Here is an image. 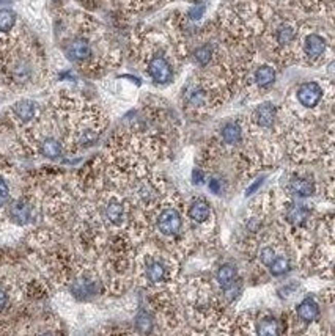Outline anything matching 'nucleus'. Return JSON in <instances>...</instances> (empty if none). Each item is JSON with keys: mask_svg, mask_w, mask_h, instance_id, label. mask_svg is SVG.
<instances>
[{"mask_svg": "<svg viewBox=\"0 0 335 336\" xmlns=\"http://www.w3.org/2000/svg\"><path fill=\"white\" fill-rule=\"evenodd\" d=\"M10 215L11 220L17 225H25L30 222V215H32V209H30V204L24 200H17L11 204L10 208Z\"/></svg>", "mask_w": 335, "mask_h": 336, "instance_id": "obj_15", "label": "nucleus"}, {"mask_svg": "<svg viewBox=\"0 0 335 336\" xmlns=\"http://www.w3.org/2000/svg\"><path fill=\"white\" fill-rule=\"evenodd\" d=\"M10 198V189H8V184H7V181L0 176V208H4V206L7 204Z\"/></svg>", "mask_w": 335, "mask_h": 336, "instance_id": "obj_26", "label": "nucleus"}, {"mask_svg": "<svg viewBox=\"0 0 335 336\" xmlns=\"http://www.w3.org/2000/svg\"><path fill=\"white\" fill-rule=\"evenodd\" d=\"M324 91L323 87L317 82H305L296 91V99L304 109H315L323 101Z\"/></svg>", "mask_w": 335, "mask_h": 336, "instance_id": "obj_3", "label": "nucleus"}, {"mask_svg": "<svg viewBox=\"0 0 335 336\" xmlns=\"http://www.w3.org/2000/svg\"><path fill=\"white\" fill-rule=\"evenodd\" d=\"M154 328V319L146 309H139L136 316V330L140 334H150Z\"/></svg>", "mask_w": 335, "mask_h": 336, "instance_id": "obj_21", "label": "nucleus"}, {"mask_svg": "<svg viewBox=\"0 0 335 336\" xmlns=\"http://www.w3.org/2000/svg\"><path fill=\"white\" fill-rule=\"evenodd\" d=\"M296 318L304 324H313L320 319V305L315 297L307 295L296 306Z\"/></svg>", "mask_w": 335, "mask_h": 336, "instance_id": "obj_6", "label": "nucleus"}, {"mask_svg": "<svg viewBox=\"0 0 335 336\" xmlns=\"http://www.w3.org/2000/svg\"><path fill=\"white\" fill-rule=\"evenodd\" d=\"M308 219H310V209L302 203L293 201L285 208V220L294 228L304 226L308 222Z\"/></svg>", "mask_w": 335, "mask_h": 336, "instance_id": "obj_7", "label": "nucleus"}, {"mask_svg": "<svg viewBox=\"0 0 335 336\" xmlns=\"http://www.w3.org/2000/svg\"><path fill=\"white\" fill-rule=\"evenodd\" d=\"M156 229L164 238H176L183 229V217L176 208H164L156 217Z\"/></svg>", "mask_w": 335, "mask_h": 336, "instance_id": "obj_2", "label": "nucleus"}, {"mask_svg": "<svg viewBox=\"0 0 335 336\" xmlns=\"http://www.w3.org/2000/svg\"><path fill=\"white\" fill-rule=\"evenodd\" d=\"M203 13H204V7L198 5V7H195V8H192V10L189 11V17L194 19V21H197V19H200V17L203 16Z\"/></svg>", "mask_w": 335, "mask_h": 336, "instance_id": "obj_28", "label": "nucleus"}, {"mask_svg": "<svg viewBox=\"0 0 335 336\" xmlns=\"http://www.w3.org/2000/svg\"><path fill=\"white\" fill-rule=\"evenodd\" d=\"M280 254V251L272 247V245H263L260 250H258V261L262 266L265 267H269L272 264V261L275 260V258Z\"/></svg>", "mask_w": 335, "mask_h": 336, "instance_id": "obj_22", "label": "nucleus"}, {"mask_svg": "<svg viewBox=\"0 0 335 336\" xmlns=\"http://www.w3.org/2000/svg\"><path fill=\"white\" fill-rule=\"evenodd\" d=\"M40 151L46 159H59L62 156V143L57 139L49 137L46 140L41 142L40 145Z\"/></svg>", "mask_w": 335, "mask_h": 336, "instance_id": "obj_20", "label": "nucleus"}, {"mask_svg": "<svg viewBox=\"0 0 335 336\" xmlns=\"http://www.w3.org/2000/svg\"><path fill=\"white\" fill-rule=\"evenodd\" d=\"M304 50L310 58H318L326 50V39L320 35H308L304 41Z\"/></svg>", "mask_w": 335, "mask_h": 336, "instance_id": "obj_16", "label": "nucleus"}, {"mask_svg": "<svg viewBox=\"0 0 335 336\" xmlns=\"http://www.w3.org/2000/svg\"><path fill=\"white\" fill-rule=\"evenodd\" d=\"M211 47L206 44V46H201L198 47L195 52H194V60L200 65V66H204V65H208L210 60H211Z\"/></svg>", "mask_w": 335, "mask_h": 336, "instance_id": "obj_25", "label": "nucleus"}, {"mask_svg": "<svg viewBox=\"0 0 335 336\" xmlns=\"http://www.w3.org/2000/svg\"><path fill=\"white\" fill-rule=\"evenodd\" d=\"M188 217L197 225L206 223L211 217V204L204 198H195L188 208Z\"/></svg>", "mask_w": 335, "mask_h": 336, "instance_id": "obj_10", "label": "nucleus"}, {"mask_svg": "<svg viewBox=\"0 0 335 336\" xmlns=\"http://www.w3.org/2000/svg\"><path fill=\"white\" fill-rule=\"evenodd\" d=\"M16 24V13L4 8L0 10V32H10Z\"/></svg>", "mask_w": 335, "mask_h": 336, "instance_id": "obj_23", "label": "nucleus"}, {"mask_svg": "<svg viewBox=\"0 0 335 336\" xmlns=\"http://www.w3.org/2000/svg\"><path fill=\"white\" fill-rule=\"evenodd\" d=\"M208 189H210L213 193H219L220 189H222L220 181H219L217 177H210V181H208Z\"/></svg>", "mask_w": 335, "mask_h": 336, "instance_id": "obj_27", "label": "nucleus"}, {"mask_svg": "<svg viewBox=\"0 0 335 336\" xmlns=\"http://www.w3.org/2000/svg\"><path fill=\"white\" fill-rule=\"evenodd\" d=\"M288 190L296 198H310L315 193V183L307 176H293L288 183Z\"/></svg>", "mask_w": 335, "mask_h": 336, "instance_id": "obj_9", "label": "nucleus"}, {"mask_svg": "<svg viewBox=\"0 0 335 336\" xmlns=\"http://www.w3.org/2000/svg\"><path fill=\"white\" fill-rule=\"evenodd\" d=\"M192 183H194V184H201V183H203V173H201L200 170H194Z\"/></svg>", "mask_w": 335, "mask_h": 336, "instance_id": "obj_30", "label": "nucleus"}, {"mask_svg": "<svg viewBox=\"0 0 335 336\" xmlns=\"http://www.w3.org/2000/svg\"><path fill=\"white\" fill-rule=\"evenodd\" d=\"M38 336H57V334H55L54 331H49V330H46V331H41Z\"/></svg>", "mask_w": 335, "mask_h": 336, "instance_id": "obj_31", "label": "nucleus"}, {"mask_svg": "<svg viewBox=\"0 0 335 336\" xmlns=\"http://www.w3.org/2000/svg\"><path fill=\"white\" fill-rule=\"evenodd\" d=\"M216 281L219 284V288L222 289V292L233 289L238 284V269L235 264L225 263L222 266H219L217 272H216Z\"/></svg>", "mask_w": 335, "mask_h": 336, "instance_id": "obj_8", "label": "nucleus"}, {"mask_svg": "<svg viewBox=\"0 0 335 336\" xmlns=\"http://www.w3.org/2000/svg\"><path fill=\"white\" fill-rule=\"evenodd\" d=\"M275 116H277V110L274 107V104L271 102H263L258 107L253 110V121L258 127L263 129H269L274 126L275 123Z\"/></svg>", "mask_w": 335, "mask_h": 336, "instance_id": "obj_11", "label": "nucleus"}, {"mask_svg": "<svg viewBox=\"0 0 335 336\" xmlns=\"http://www.w3.org/2000/svg\"><path fill=\"white\" fill-rule=\"evenodd\" d=\"M13 112L14 115L17 116L19 121L22 123H29L33 120L35 113H36V104L33 101H29V99H22L19 102L13 106Z\"/></svg>", "mask_w": 335, "mask_h": 336, "instance_id": "obj_17", "label": "nucleus"}, {"mask_svg": "<svg viewBox=\"0 0 335 336\" xmlns=\"http://www.w3.org/2000/svg\"><path fill=\"white\" fill-rule=\"evenodd\" d=\"M275 38H277V41H278L282 46H283V44H288V43H291L293 38H294V29L291 27V25L283 24V25H280V27L277 29Z\"/></svg>", "mask_w": 335, "mask_h": 336, "instance_id": "obj_24", "label": "nucleus"}, {"mask_svg": "<svg viewBox=\"0 0 335 336\" xmlns=\"http://www.w3.org/2000/svg\"><path fill=\"white\" fill-rule=\"evenodd\" d=\"M220 139L228 146L238 145L243 140V127L239 126V123L235 121L225 123L220 129Z\"/></svg>", "mask_w": 335, "mask_h": 336, "instance_id": "obj_14", "label": "nucleus"}, {"mask_svg": "<svg viewBox=\"0 0 335 336\" xmlns=\"http://www.w3.org/2000/svg\"><path fill=\"white\" fill-rule=\"evenodd\" d=\"M250 336H282L280 321L271 313H262L252 322Z\"/></svg>", "mask_w": 335, "mask_h": 336, "instance_id": "obj_4", "label": "nucleus"}, {"mask_svg": "<svg viewBox=\"0 0 335 336\" xmlns=\"http://www.w3.org/2000/svg\"><path fill=\"white\" fill-rule=\"evenodd\" d=\"M269 270V275L271 276H282V275H285L291 270V260H290V256L285 254V253H280L275 260L272 261V264L268 267Z\"/></svg>", "mask_w": 335, "mask_h": 336, "instance_id": "obj_19", "label": "nucleus"}, {"mask_svg": "<svg viewBox=\"0 0 335 336\" xmlns=\"http://www.w3.org/2000/svg\"><path fill=\"white\" fill-rule=\"evenodd\" d=\"M137 276L143 281L145 286L151 288H165L176 276V264L172 256L151 251L146 253L137 263Z\"/></svg>", "mask_w": 335, "mask_h": 336, "instance_id": "obj_1", "label": "nucleus"}, {"mask_svg": "<svg viewBox=\"0 0 335 336\" xmlns=\"http://www.w3.org/2000/svg\"><path fill=\"white\" fill-rule=\"evenodd\" d=\"M255 84L260 88H268L275 82V69L269 65H263L255 71Z\"/></svg>", "mask_w": 335, "mask_h": 336, "instance_id": "obj_18", "label": "nucleus"}, {"mask_svg": "<svg viewBox=\"0 0 335 336\" xmlns=\"http://www.w3.org/2000/svg\"><path fill=\"white\" fill-rule=\"evenodd\" d=\"M148 74L151 79L159 84V85H165L172 81V68L169 65V62L162 57H153L148 63Z\"/></svg>", "mask_w": 335, "mask_h": 336, "instance_id": "obj_5", "label": "nucleus"}, {"mask_svg": "<svg viewBox=\"0 0 335 336\" xmlns=\"http://www.w3.org/2000/svg\"><path fill=\"white\" fill-rule=\"evenodd\" d=\"M4 2H8V0H0V4H4Z\"/></svg>", "mask_w": 335, "mask_h": 336, "instance_id": "obj_32", "label": "nucleus"}, {"mask_svg": "<svg viewBox=\"0 0 335 336\" xmlns=\"http://www.w3.org/2000/svg\"><path fill=\"white\" fill-rule=\"evenodd\" d=\"M106 220L114 226H121L126 220V209L124 204L118 200H110L104 208Z\"/></svg>", "mask_w": 335, "mask_h": 336, "instance_id": "obj_12", "label": "nucleus"}, {"mask_svg": "<svg viewBox=\"0 0 335 336\" xmlns=\"http://www.w3.org/2000/svg\"><path fill=\"white\" fill-rule=\"evenodd\" d=\"M7 305H8V294L4 288H0V311L5 309Z\"/></svg>", "mask_w": 335, "mask_h": 336, "instance_id": "obj_29", "label": "nucleus"}, {"mask_svg": "<svg viewBox=\"0 0 335 336\" xmlns=\"http://www.w3.org/2000/svg\"><path fill=\"white\" fill-rule=\"evenodd\" d=\"M91 55V47L87 39L77 38L72 39L68 46V57L74 62H85Z\"/></svg>", "mask_w": 335, "mask_h": 336, "instance_id": "obj_13", "label": "nucleus"}]
</instances>
